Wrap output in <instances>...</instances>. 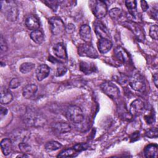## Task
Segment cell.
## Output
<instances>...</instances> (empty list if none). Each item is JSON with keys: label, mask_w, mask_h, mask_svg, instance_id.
Instances as JSON below:
<instances>
[{"label": "cell", "mask_w": 158, "mask_h": 158, "mask_svg": "<svg viewBox=\"0 0 158 158\" xmlns=\"http://www.w3.org/2000/svg\"><path fill=\"white\" fill-rule=\"evenodd\" d=\"M1 9L8 21H16L19 15L17 4L12 1H1Z\"/></svg>", "instance_id": "6da1fadb"}, {"label": "cell", "mask_w": 158, "mask_h": 158, "mask_svg": "<svg viewBox=\"0 0 158 158\" xmlns=\"http://www.w3.org/2000/svg\"><path fill=\"white\" fill-rule=\"evenodd\" d=\"M66 118L74 123H80L84 120V114L78 106L72 105L67 107L65 112Z\"/></svg>", "instance_id": "7a4b0ae2"}, {"label": "cell", "mask_w": 158, "mask_h": 158, "mask_svg": "<svg viewBox=\"0 0 158 158\" xmlns=\"http://www.w3.org/2000/svg\"><path fill=\"white\" fill-rule=\"evenodd\" d=\"M24 123L28 126H38L43 123V118L36 112L31 109H27L23 116Z\"/></svg>", "instance_id": "3957f363"}, {"label": "cell", "mask_w": 158, "mask_h": 158, "mask_svg": "<svg viewBox=\"0 0 158 158\" xmlns=\"http://www.w3.org/2000/svg\"><path fill=\"white\" fill-rule=\"evenodd\" d=\"M50 29L54 35L62 34L65 30V26L62 20L59 17H52L48 20Z\"/></svg>", "instance_id": "277c9868"}, {"label": "cell", "mask_w": 158, "mask_h": 158, "mask_svg": "<svg viewBox=\"0 0 158 158\" xmlns=\"http://www.w3.org/2000/svg\"><path fill=\"white\" fill-rule=\"evenodd\" d=\"M92 11L95 17L101 19L106 16L107 12V7L105 2L102 1H93L89 2Z\"/></svg>", "instance_id": "5b68a950"}, {"label": "cell", "mask_w": 158, "mask_h": 158, "mask_svg": "<svg viewBox=\"0 0 158 158\" xmlns=\"http://www.w3.org/2000/svg\"><path fill=\"white\" fill-rule=\"evenodd\" d=\"M101 90L109 98L116 99L119 97L120 91L118 88L110 81H105L101 85Z\"/></svg>", "instance_id": "8992f818"}, {"label": "cell", "mask_w": 158, "mask_h": 158, "mask_svg": "<svg viewBox=\"0 0 158 158\" xmlns=\"http://www.w3.org/2000/svg\"><path fill=\"white\" fill-rule=\"evenodd\" d=\"M78 55L83 57H88L90 58H97L98 53L90 43H85L81 44L78 48Z\"/></svg>", "instance_id": "52a82bcc"}, {"label": "cell", "mask_w": 158, "mask_h": 158, "mask_svg": "<svg viewBox=\"0 0 158 158\" xmlns=\"http://www.w3.org/2000/svg\"><path fill=\"white\" fill-rule=\"evenodd\" d=\"M130 86L135 91L143 92L145 90L146 84L143 77L139 74L133 75L129 80Z\"/></svg>", "instance_id": "ba28073f"}, {"label": "cell", "mask_w": 158, "mask_h": 158, "mask_svg": "<svg viewBox=\"0 0 158 158\" xmlns=\"http://www.w3.org/2000/svg\"><path fill=\"white\" fill-rule=\"evenodd\" d=\"M95 33L98 38L109 39V33L106 26L99 20H96L93 23Z\"/></svg>", "instance_id": "9c48e42d"}, {"label": "cell", "mask_w": 158, "mask_h": 158, "mask_svg": "<svg viewBox=\"0 0 158 158\" xmlns=\"http://www.w3.org/2000/svg\"><path fill=\"white\" fill-rule=\"evenodd\" d=\"M145 106L143 101L139 99L133 101L130 107V114L133 116H138L142 114L144 110Z\"/></svg>", "instance_id": "30bf717a"}, {"label": "cell", "mask_w": 158, "mask_h": 158, "mask_svg": "<svg viewBox=\"0 0 158 158\" xmlns=\"http://www.w3.org/2000/svg\"><path fill=\"white\" fill-rule=\"evenodd\" d=\"M52 130L58 134H64L70 131V125L64 122H58L53 123L52 125Z\"/></svg>", "instance_id": "8fae6325"}, {"label": "cell", "mask_w": 158, "mask_h": 158, "mask_svg": "<svg viewBox=\"0 0 158 158\" xmlns=\"http://www.w3.org/2000/svg\"><path fill=\"white\" fill-rule=\"evenodd\" d=\"M52 51L54 54L59 59H67V54L66 48L64 43L60 42L57 43L52 48Z\"/></svg>", "instance_id": "7c38bea8"}, {"label": "cell", "mask_w": 158, "mask_h": 158, "mask_svg": "<svg viewBox=\"0 0 158 158\" xmlns=\"http://www.w3.org/2000/svg\"><path fill=\"white\" fill-rule=\"evenodd\" d=\"M50 73V68L46 64H41L38 66L36 70V76L37 80L41 81L45 79Z\"/></svg>", "instance_id": "4fadbf2b"}, {"label": "cell", "mask_w": 158, "mask_h": 158, "mask_svg": "<svg viewBox=\"0 0 158 158\" xmlns=\"http://www.w3.org/2000/svg\"><path fill=\"white\" fill-rule=\"evenodd\" d=\"M25 23L28 29L33 31L38 30L40 26L38 19L34 15H29L26 18Z\"/></svg>", "instance_id": "5bb4252c"}, {"label": "cell", "mask_w": 158, "mask_h": 158, "mask_svg": "<svg viewBox=\"0 0 158 158\" xmlns=\"http://www.w3.org/2000/svg\"><path fill=\"white\" fill-rule=\"evenodd\" d=\"M79 34L81 39L85 43H90L91 41V31L89 26L86 24L80 27Z\"/></svg>", "instance_id": "9a60e30c"}, {"label": "cell", "mask_w": 158, "mask_h": 158, "mask_svg": "<svg viewBox=\"0 0 158 158\" xmlns=\"http://www.w3.org/2000/svg\"><path fill=\"white\" fill-rule=\"evenodd\" d=\"M112 43L109 39L101 38L98 42V48L99 51L102 54H105L109 52L112 48Z\"/></svg>", "instance_id": "2e32d148"}, {"label": "cell", "mask_w": 158, "mask_h": 158, "mask_svg": "<svg viewBox=\"0 0 158 158\" xmlns=\"http://www.w3.org/2000/svg\"><path fill=\"white\" fill-rule=\"evenodd\" d=\"M38 91V87L35 84H28L24 86L22 89V95L23 98L30 99L33 98Z\"/></svg>", "instance_id": "e0dca14e"}, {"label": "cell", "mask_w": 158, "mask_h": 158, "mask_svg": "<svg viewBox=\"0 0 158 158\" xmlns=\"http://www.w3.org/2000/svg\"><path fill=\"white\" fill-rule=\"evenodd\" d=\"M1 148L2 152L4 156H8L12 151V141L11 139L6 138L1 141Z\"/></svg>", "instance_id": "ac0fdd59"}, {"label": "cell", "mask_w": 158, "mask_h": 158, "mask_svg": "<svg viewBox=\"0 0 158 158\" xmlns=\"http://www.w3.org/2000/svg\"><path fill=\"white\" fill-rule=\"evenodd\" d=\"M157 145L156 144H150L147 145L144 149V154L146 157H157Z\"/></svg>", "instance_id": "d6986e66"}, {"label": "cell", "mask_w": 158, "mask_h": 158, "mask_svg": "<svg viewBox=\"0 0 158 158\" xmlns=\"http://www.w3.org/2000/svg\"><path fill=\"white\" fill-rule=\"evenodd\" d=\"M13 99V96L12 93L6 88L1 87V98L0 101L2 104H8Z\"/></svg>", "instance_id": "ffe728a7"}, {"label": "cell", "mask_w": 158, "mask_h": 158, "mask_svg": "<svg viewBox=\"0 0 158 158\" xmlns=\"http://www.w3.org/2000/svg\"><path fill=\"white\" fill-rule=\"evenodd\" d=\"M31 39L36 44H40L44 41V35L40 30L32 31L30 35Z\"/></svg>", "instance_id": "44dd1931"}, {"label": "cell", "mask_w": 158, "mask_h": 158, "mask_svg": "<svg viewBox=\"0 0 158 158\" xmlns=\"http://www.w3.org/2000/svg\"><path fill=\"white\" fill-rule=\"evenodd\" d=\"M61 147H62V144L56 141H48L44 145L45 149L48 152L56 151L60 149Z\"/></svg>", "instance_id": "7402d4cb"}, {"label": "cell", "mask_w": 158, "mask_h": 158, "mask_svg": "<svg viewBox=\"0 0 158 158\" xmlns=\"http://www.w3.org/2000/svg\"><path fill=\"white\" fill-rule=\"evenodd\" d=\"M35 67V64L32 62H24L19 67V70L21 73L26 74L30 72Z\"/></svg>", "instance_id": "603a6c76"}, {"label": "cell", "mask_w": 158, "mask_h": 158, "mask_svg": "<svg viewBox=\"0 0 158 158\" xmlns=\"http://www.w3.org/2000/svg\"><path fill=\"white\" fill-rule=\"evenodd\" d=\"M80 66L81 70L86 74H89L94 70V65H93V64H90L86 62H81Z\"/></svg>", "instance_id": "cb8c5ba5"}, {"label": "cell", "mask_w": 158, "mask_h": 158, "mask_svg": "<svg viewBox=\"0 0 158 158\" xmlns=\"http://www.w3.org/2000/svg\"><path fill=\"white\" fill-rule=\"evenodd\" d=\"M115 54L118 59L122 62H125L127 60V53L125 52L124 49L121 47H117L115 50Z\"/></svg>", "instance_id": "d4e9b609"}, {"label": "cell", "mask_w": 158, "mask_h": 158, "mask_svg": "<svg viewBox=\"0 0 158 158\" xmlns=\"http://www.w3.org/2000/svg\"><path fill=\"white\" fill-rule=\"evenodd\" d=\"M13 138L15 141L20 140L21 142H25L28 138V133H27L25 131L20 130V131L14 133Z\"/></svg>", "instance_id": "484cf974"}, {"label": "cell", "mask_w": 158, "mask_h": 158, "mask_svg": "<svg viewBox=\"0 0 158 158\" xmlns=\"http://www.w3.org/2000/svg\"><path fill=\"white\" fill-rule=\"evenodd\" d=\"M109 16L114 20H117L119 19L122 15V10L120 9L115 7L111 9L109 12Z\"/></svg>", "instance_id": "4316f807"}, {"label": "cell", "mask_w": 158, "mask_h": 158, "mask_svg": "<svg viewBox=\"0 0 158 158\" xmlns=\"http://www.w3.org/2000/svg\"><path fill=\"white\" fill-rule=\"evenodd\" d=\"M77 151L74 149V148H69V149H65L64 151H62V152H60L58 155H57V157H71L72 156L74 155V154Z\"/></svg>", "instance_id": "83f0119b"}, {"label": "cell", "mask_w": 158, "mask_h": 158, "mask_svg": "<svg viewBox=\"0 0 158 158\" xmlns=\"http://www.w3.org/2000/svg\"><path fill=\"white\" fill-rule=\"evenodd\" d=\"M19 148L22 153H25V154H27L30 152L31 149V148L30 146V144L27 143L25 141L20 142L19 144Z\"/></svg>", "instance_id": "f1b7e54d"}, {"label": "cell", "mask_w": 158, "mask_h": 158, "mask_svg": "<svg viewBox=\"0 0 158 158\" xmlns=\"http://www.w3.org/2000/svg\"><path fill=\"white\" fill-rule=\"evenodd\" d=\"M157 30H158V27L156 24L152 25L149 28V36L153 40H157L158 39Z\"/></svg>", "instance_id": "f546056e"}, {"label": "cell", "mask_w": 158, "mask_h": 158, "mask_svg": "<svg viewBox=\"0 0 158 158\" xmlns=\"http://www.w3.org/2000/svg\"><path fill=\"white\" fill-rule=\"evenodd\" d=\"M0 46H1V53L2 54L3 52H5L7 51V44L5 40V38L3 37L2 35H1V38H0Z\"/></svg>", "instance_id": "4dcf8cb0"}, {"label": "cell", "mask_w": 158, "mask_h": 158, "mask_svg": "<svg viewBox=\"0 0 158 158\" xmlns=\"http://www.w3.org/2000/svg\"><path fill=\"white\" fill-rule=\"evenodd\" d=\"M20 85V81L18 78H13L9 82V88L10 89H16Z\"/></svg>", "instance_id": "1f68e13d"}, {"label": "cell", "mask_w": 158, "mask_h": 158, "mask_svg": "<svg viewBox=\"0 0 158 158\" xmlns=\"http://www.w3.org/2000/svg\"><path fill=\"white\" fill-rule=\"evenodd\" d=\"M125 6L127 8L130 10V11L135 10L136 8V1L132 0V1H125Z\"/></svg>", "instance_id": "d6a6232c"}, {"label": "cell", "mask_w": 158, "mask_h": 158, "mask_svg": "<svg viewBox=\"0 0 158 158\" xmlns=\"http://www.w3.org/2000/svg\"><path fill=\"white\" fill-rule=\"evenodd\" d=\"M146 136L150 138H156L157 137V129L156 128H152L149 129L146 132Z\"/></svg>", "instance_id": "836d02e7"}, {"label": "cell", "mask_w": 158, "mask_h": 158, "mask_svg": "<svg viewBox=\"0 0 158 158\" xmlns=\"http://www.w3.org/2000/svg\"><path fill=\"white\" fill-rule=\"evenodd\" d=\"M67 69L64 67H59L57 68L56 71V76L57 77H61L65 74L67 72Z\"/></svg>", "instance_id": "e575fe53"}, {"label": "cell", "mask_w": 158, "mask_h": 158, "mask_svg": "<svg viewBox=\"0 0 158 158\" xmlns=\"http://www.w3.org/2000/svg\"><path fill=\"white\" fill-rule=\"evenodd\" d=\"M57 2L58 1H45L44 3H46L48 6H49L51 9L54 10L56 9V7L57 6Z\"/></svg>", "instance_id": "d590c367"}, {"label": "cell", "mask_w": 158, "mask_h": 158, "mask_svg": "<svg viewBox=\"0 0 158 158\" xmlns=\"http://www.w3.org/2000/svg\"><path fill=\"white\" fill-rule=\"evenodd\" d=\"M7 112H8V110L6 107H4L3 106H1V109H0V118H1V119H2V118L7 115Z\"/></svg>", "instance_id": "8d00e7d4"}, {"label": "cell", "mask_w": 158, "mask_h": 158, "mask_svg": "<svg viewBox=\"0 0 158 158\" xmlns=\"http://www.w3.org/2000/svg\"><path fill=\"white\" fill-rule=\"evenodd\" d=\"M65 30L67 33H71L75 30V26L72 23H69L66 27H65Z\"/></svg>", "instance_id": "74e56055"}, {"label": "cell", "mask_w": 158, "mask_h": 158, "mask_svg": "<svg viewBox=\"0 0 158 158\" xmlns=\"http://www.w3.org/2000/svg\"><path fill=\"white\" fill-rule=\"evenodd\" d=\"M73 148H74V149H75L77 152H78V151H81L85 149V144H81V143L77 144H76V145L73 147Z\"/></svg>", "instance_id": "f35d334b"}, {"label": "cell", "mask_w": 158, "mask_h": 158, "mask_svg": "<svg viewBox=\"0 0 158 158\" xmlns=\"http://www.w3.org/2000/svg\"><path fill=\"white\" fill-rule=\"evenodd\" d=\"M140 3H141V8H142L143 10V11H146L149 8V6H148L147 2L145 1H141Z\"/></svg>", "instance_id": "ab89813d"}, {"label": "cell", "mask_w": 158, "mask_h": 158, "mask_svg": "<svg viewBox=\"0 0 158 158\" xmlns=\"http://www.w3.org/2000/svg\"><path fill=\"white\" fill-rule=\"evenodd\" d=\"M157 81H158V76H157V73H156L153 75V82L156 87H157V83H158Z\"/></svg>", "instance_id": "60d3db41"}]
</instances>
